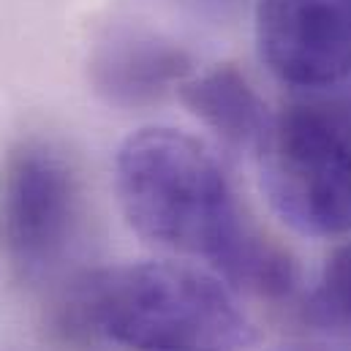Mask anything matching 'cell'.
Here are the masks:
<instances>
[{
  "instance_id": "277c9868",
  "label": "cell",
  "mask_w": 351,
  "mask_h": 351,
  "mask_svg": "<svg viewBox=\"0 0 351 351\" xmlns=\"http://www.w3.org/2000/svg\"><path fill=\"white\" fill-rule=\"evenodd\" d=\"M85 229V188L71 156L49 139H22L3 175V245L25 283L66 269Z\"/></svg>"
},
{
  "instance_id": "6da1fadb",
  "label": "cell",
  "mask_w": 351,
  "mask_h": 351,
  "mask_svg": "<svg viewBox=\"0 0 351 351\" xmlns=\"http://www.w3.org/2000/svg\"><path fill=\"white\" fill-rule=\"evenodd\" d=\"M114 193L142 240L210 262L234 291L294 294L300 272L291 254L243 213L218 158L196 136L167 125L125 136L114 156Z\"/></svg>"
},
{
  "instance_id": "8992f818",
  "label": "cell",
  "mask_w": 351,
  "mask_h": 351,
  "mask_svg": "<svg viewBox=\"0 0 351 351\" xmlns=\"http://www.w3.org/2000/svg\"><path fill=\"white\" fill-rule=\"evenodd\" d=\"M193 77V60L177 41L142 27L106 33L90 55L93 90L123 109L150 106Z\"/></svg>"
},
{
  "instance_id": "5b68a950",
  "label": "cell",
  "mask_w": 351,
  "mask_h": 351,
  "mask_svg": "<svg viewBox=\"0 0 351 351\" xmlns=\"http://www.w3.org/2000/svg\"><path fill=\"white\" fill-rule=\"evenodd\" d=\"M256 47L283 85H338L351 77V0H259Z\"/></svg>"
},
{
  "instance_id": "ba28073f",
  "label": "cell",
  "mask_w": 351,
  "mask_h": 351,
  "mask_svg": "<svg viewBox=\"0 0 351 351\" xmlns=\"http://www.w3.org/2000/svg\"><path fill=\"white\" fill-rule=\"evenodd\" d=\"M313 316L324 327L351 332V240L341 245L322 269L313 291Z\"/></svg>"
},
{
  "instance_id": "52a82bcc",
  "label": "cell",
  "mask_w": 351,
  "mask_h": 351,
  "mask_svg": "<svg viewBox=\"0 0 351 351\" xmlns=\"http://www.w3.org/2000/svg\"><path fill=\"white\" fill-rule=\"evenodd\" d=\"M180 98L193 117L234 150H256L272 120L262 95L234 66H215L191 77L180 88Z\"/></svg>"
},
{
  "instance_id": "3957f363",
  "label": "cell",
  "mask_w": 351,
  "mask_h": 351,
  "mask_svg": "<svg viewBox=\"0 0 351 351\" xmlns=\"http://www.w3.org/2000/svg\"><path fill=\"white\" fill-rule=\"evenodd\" d=\"M272 210L300 234H351V125L322 106L272 114L256 147Z\"/></svg>"
},
{
  "instance_id": "7a4b0ae2",
  "label": "cell",
  "mask_w": 351,
  "mask_h": 351,
  "mask_svg": "<svg viewBox=\"0 0 351 351\" xmlns=\"http://www.w3.org/2000/svg\"><path fill=\"white\" fill-rule=\"evenodd\" d=\"M66 327L131 351H248L256 327L215 272L185 262L101 267L71 283Z\"/></svg>"
}]
</instances>
